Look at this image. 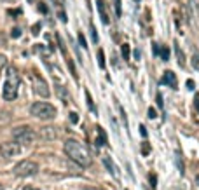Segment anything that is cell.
I'll return each instance as SVG.
<instances>
[{
  "label": "cell",
  "mask_w": 199,
  "mask_h": 190,
  "mask_svg": "<svg viewBox=\"0 0 199 190\" xmlns=\"http://www.w3.org/2000/svg\"><path fill=\"white\" fill-rule=\"evenodd\" d=\"M28 2H33V0H28Z\"/></svg>",
  "instance_id": "obj_38"
},
{
  "label": "cell",
  "mask_w": 199,
  "mask_h": 190,
  "mask_svg": "<svg viewBox=\"0 0 199 190\" xmlns=\"http://www.w3.org/2000/svg\"><path fill=\"white\" fill-rule=\"evenodd\" d=\"M140 133H142V136H147V129H145V126H140Z\"/></svg>",
  "instance_id": "obj_32"
},
{
  "label": "cell",
  "mask_w": 199,
  "mask_h": 190,
  "mask_svg": "<svg viewBox=\"0 0 199 190\" xmlns=\"http://www.w3.org/2000/svg\"><path fill=\"white\" fill-rule=\"evenodd\" d=\"M31 115L37 117V119H42V120H49V119H54L56 117V108H54L51 103H45V101H37L31 105L30 108Z\"/></svg>",
  "instance_id": "obj_3"
},
{
  "label": "cell",
  "mask_w": 199,
  "mask_h": 190,
  "mask_svg": "<svg viewBox=\"0 0 199 190\" xmlns=\"http://www.w3.org/2000/svg\"><path fill=\"white\" fill-rule=\"evenodd\" d=\"M11 37H12V39H19V37H21V30H19V28H14V30L11 31Z\"/></svg>",
  "instance_id": "obj_22"
},
{
  "label": "cell",
  "mask_w": 199,
  "mask_h": 190,
  "mask_svg": "<svg viewBox=\"0 0 199 190\" xmlns=\"http://www.w3.org/2000/svg\"><path fill=\"white\" fill-rule=\"evenodd\" d=\"M56 93H58V96L61 98L65 103H68V100H70V96L66 94V91H65V87L63 86H56Z\"/></svg>",
  "instance_id": "obj_14"
},
{
  "label": "cell",
  "mask_w": 199,
  "mask_h": 190,
  "mask_svg": "<svg viewBox=\"0 0 199 190\" xmlns=\"http://www.w3.org/2000/svg\"><path fill=\"white\" fill-rule=\"evenodd\" d=\"M21 152V146L16 141H5L0 145V155L4 159H11V157H16V155Z\"/></svg>",
  "instance_id": "obj_6"
},
{
  "label": "cell",
  "mask_w": 199,
  "mask_h": 190,
  "mask_svg": "<svg viewBox=\"0 0 199 190\" xmlns=\"http://www.w3.org/2000/svg\"><path fill=\"white\" fill-rule=\"evenodd\" d=\"M185 87L189 89V91H192V89H196V82H194L192 79H189V80L185 82Z\"/></svg>",
  "instance_id": "obj_21"
},
{
  "label": "cell",
  "mask_w": 199,
  "mask_h": 190,
  "mask_svg": "<svg viewBox=\"0 0 199 190\" xmlns=\"http://www.w3.org/2000/svg\"><path fill=\"white\" fill-rule=\"evenodd\" d=\"M161 84H168L171 86V87H177V75L173 73V72H164L163 79L159 80Z\"/></svg>",
  "instance_id": "obj_11"
},
{
  "label": "cell",
  "mask_w": 199,
  "mask_h": 190,
  "mask_svg": "<svg viewBox=\"0 0 199 190\" xmlns=\"http://www.w3.org/2000/svg\"><path fill=\"white\" fill-rule=\"evenodd\" d=\"M159 53H161V59H163V61H168L169 59V49L166 47V45L159 49Z\"/></svg>",
  "instance_id": "obj_16"
},
{
  "label": "cell",
  "mask_w": 199,
  "mask_h": 190,
  "mask_svg": "<svg viewBox=\"0 0 199 190\" xmlns=\"http://www.w3.org/2000/svg\"><path fill=\"white\" fill-rule=\"evenodd\" d=\"M196 183H197V185H199V174H197V178H196Z\"/></svg>",
  "instance_id": "obj_37"
},
{
  "label": "cell",
  "mask_w": 199,
  "mask_h": 190,
  "mask_svg": "<svg viewBox=\"0 0 199 190\" xmlns=\"http://www.w3.org/2000/svg\"><path fill=\"white\" fill-rule=\"evenodd\" d=\"M152 45H154V47H152V49H154V54L157 56V54H159V47H157V44H152Z\"/></svg>",
  "instance_id": "obj_33"
},
{
  "label": "cell",
  "mask_w": 199,
  "mask_h": 190,
  "mask_svg": "<svg viewBox=\"0 0 199 190\" xmlns=\"http://www.w3.org/2000/svg\"><path fill=\"white\" fill-rule=\"evenodd\" d=\"M142 154H143V155L150 154V145H147V143H145V145L142 146Z\"/></svg>",
  "instance_id": "obj_29"
},
{
  "label": "cell",
  "mask_w": 199,
  "mask_h": 190,
  "mask_svg": "<svg viewBox=\"0 0 199 190\" xmlns=\"http://www.w3.org/2000/svg\"><path fill=\"white\" fill-rule=\"evenodd\" d=\"M12 173L19 178H28V176H33L39 173V164L33 162V160H21L19 164H16L12 169Z\"/></svg>",
  "instance_id": "obj_5"
},
{
  "label": "cell",
  "mask_w": 199,
  "mask_h": 190,
  "mask_svg": "<svg viewBox=\"0 0 199 190\" xmlns=\"http://www.w3.org/2000/svg\"><path fill=\"white\" fill-rule=\"evenodd\" d=\"M77 39H79V44L80 45H82V47H88V42H86V37L84 35H82V33H79V35H77Z\"/></svg>",
  "instance_id": "obj_20"
},
{
  "label": "cell",
  "mask_w": 199,
  "mask_h": 190,
  "mask_svg": "<svg viewBox=\"0 0 199 190\" xmlns=\"http://www.w3.org/2000/svg\"><path fill=\"white\" fill-rule=\"evenodd\" d=\"M18 87H19V75L18 72L11 68L9 73H7V80L4 84V98L7 101H12L18 96Z\"/></svg>",
  "instance_id": "obj_2"
},
{
  "label": "cell",
  "mask_w": 199,
  "mask_h": 190,
  "mask_svg": "<svg viewBox=\"0 0 199 190\" xmlns=\"http://www.w3.org/2000/svg\"><path fill=\"white\" fill-rule=\"evenodd\" d=\"M0 190H2V187H0Z\"/></svg>",
  "instance_id": "obj_39"
},
{
  "label": "cell",
  "mask_w": 199,
  "mask_h": 190,
  "mask_svg": "<svg viewBox=\"0 0 199 190\" xmlns=\"http://www.w3.org/2000/svg\"><path fill=\"white\" fill-rule=\"evenodd\" d=\"M59 19H61L63 23H66V16H65V12H59Z\"/></svg>",
  "instance_id": "obj_34"
},
{
  "label": "cell",
  "mask_w": 199,
  "mask_h": 190,
  "mask_svg": "<svg viewBox=\"0 0 199 190\" xmlns=\"http://www.w3.org/2000/svg\"><path fill=\"white\" fill-rule=\"evenodd\" d=\"M149 117H150V119H155V117H157V114H155L154 108H149Z\"/></svg>",
  "instance_id": "obj_31"
},
{
  "label": "cell",
  "mask_w": 199,
  "mask_h": 190,
  "mask_svg": "<svg viewBox=\"0 0 199 190\" xmlns=\"http://www.w3.org/2000/svg\"><path fill=\"white\" fill-rule=\"evenodd\" d=\"M190 63H192V67L196 68V70H199V54L196 53L194 56H192V59H190Z\"/></svg>",
  "instance_id": "obj_18"
},
{
  "label": "cell",
  "mask_w": 199,
  "mask_h": 190,
  "mask_svg": "<svg viewBox=\"0 0 199 190\" xmlns=\"http://www.w3.org/2000/svg\"><path fill=\"white\" fill-rule=\"evenodd\" d=\"M86 98H88V106L91 108V110H94V105H93V100H91V94L86 93Z\"/></svg>",
  "instance_id": "obj_27"
},
{
  "label": "cell",
  "mask_w": 199,
  "mask_h": 190,
  "mask_svg": "<svg viewBox=\"0 0 199 190\" xmlns=\"http://www.w3.org/2000/svg\"><path fill=\"white\" fill-rule=\"evenodd\" d=\"M96 133H98V140H96V143L98 145H108V140H107V134H105V131H103L100 126L96 127Z\"/></svg>",
  "instance_id": "obj_13"
},
{
  "label": "cell",
  "mask_w": 199,
  "mask_h": 190,
  "mask_svg": "<svg viewBox=\"0 0 199 190\" xmlns=\"http://www.w3.org/2000/svg\"><path fill=\"white\" fill-rule=\"evenodd\" d=\"M63 148H65V154L68 155V159H72L75 164H79L82 168H88V166H91V162H93L91 154H89V150L86 148V145H82V143L77 141V140H66Z\"/></svg>",
  "instance_id": "obj_1"
},
{
  "label": "cell",
  "mask_w": 199,
  "mask_h": 190,
  "mask_svg": "<svg viewBox=\"0 0 199 190\" xmlns=\"http://www.w3.org/2000/svg\"><path fill=\"white\" fill-rule=\"evenodd\" d=\"M5 63H7V59H5V56H4V54H0V72L4 70Z\"/></svg>",
  "instance_id": "obj_26"
},
{
  "label": "cell",
  "mask_w": 199,
  "mask_h": 190,
  "mask_svg": "<svg viewBox=\"0 0 199 190\" xmlns=\"http://www.w3.org/2000/svg\"><path fill=\"white\" fill-rule=\"evenodd\" d=\"M12 138H14V141L21 146V145H31V143L35 141L37 134L28 126H19V127H16L12 131Z\"/></svg>",
  "instance_id": "obj_4"
},
{
  "label": "cell",
  "mask_w": 199,
  "mask_h": 190,
  "mask_svg": "<svg viewBox=\"0 0 199 190\" xmlns=\"http://www.w3.org/2000/svg\"><path fill=\"white\" fill-rule=\"evenodd\" d=\"M175 54H177L178 65H180V67H185V54H183V51H182V47L178 44H175Z\"/></svg>",
  "instance_id": "obj_12"
},
{
  "label": "cell",
  "mask_w": 199,
  "mask_h": 190,
  "mask_svg": "<svg viewBox=\"0 0 199 190\" xmlns=\"http://www.w3.org/2000/svg\"><path fill=\"white\" fill-rule=\"evenodd\" d=\"M96 7H98L100 16H102V21L105 23V25H108V23H110V18H108V12H107L105 2H103V0H96Z\"/></svg>",
  "instance_id": "obj_10"
},
{
  "label": "cell",
  "mask_w": 199,
  "mask_h": 190,
  "mask_svg": "<svg viewBox=\"0 0 199 190\" xmlns=\"http://www.w3.org/2000/svg\"><path fill=\"white\" fill-rule=\"evenodd\" d=\"M39 11H40V12H42V14H47V5H45V4H42V2H40V4H39Z\"/></svg>",
  "instance_id": "obj_28"
},
{
  "label": "cell",
  "mask_w": 199,
  "mask_h": 190,
  "mask_svg": "<svg viewBox=\"0 0 199 190\" xmlns=\"http://www.w3.org/2000/svg\"><path fill=\"white\" fill-rule=\"evenodd\" d=\"M23 190H37V188H33V187H25Z\"/></svg>",
  "instance_id": "obj_36"
},
{
  "label": "cell",
  "mask_w": 199,
  "mask_h": 190,
  "mask_svg": "<svg viewBox=\"0 0 199 190\" xmlns=\"http://www.w3.org/2000/svg\"><path fill=\"white\" fill-rule=\"evenodd\" d=\"M122 56H124V59H129V45L128 44H122Z\"/></svg>",
  "instance_id": "obj_19"
},
{
  "label": "cell",
  "mask_w": 199,
  "mask_h": 190,
  "mask_svg": "<svg viewBox=\"0 0 199 190\" xmlns=\"http://www.w3.org/2000/svg\"><path fill=\"white\" fill-rule=\"evenodd\" d=\"M70 120L73 124H77V122H79V114H77V112H72V114H70Z\"/></svg>",
  "instance_id": "obj_25"
},
{
  "label": "cell",
  "mask_w": 199,
  "mask_h": 190,
  "mask_svg": "<svg viewBox=\"0 0 199 190\" xmlns=\"http://www.w3.org/2000/svg\"><path fill=\"white\" fill-rule=\"evenodd\" d=\"M150 185L155 187V176H154V174H150Z\"/></svg>",
  "instance_id": "obj_35"
},
{
  "label": "cell",
  "mask_w": 199,
  "mask_h": 190,
  "mask_svg": "<svg viewBox=\"0 0 199 190\" xmlns=\"http://www.w3.org/2000/svg\"><path fill=\"white\" fill-rule=\"evenodd\" d=\"M175 162H177V168H178V171H180V174H183V173H185V168H183V160H182L180 152H177V155H175Z\"/></svg>",
  "instance_id": "obj_15"
},
{
  "label": "cell",
  "mask_w": 199,
  "mask_h": 190,
  "mask_svg": "<svg viewBox=\"0 0 199 190\" xmlns=\"http://www.w3.org/2000/svg\"><path fill=\"white\" fill-rule=\"evenodd\" d=\"M98 65H100V68H105V56H103L102 49H98Z\"/></svg>",
  "instance_id": "obj_17"
},
{
  "label": "cell",
  "mask_w": 199,
  "mask_h": 190,
  "mask_svg": "<svg viewBox=\"0 0 199 190\" xmlns=\"http://www.w3.org/2000/svg\"><path fill=\"white\" fill-rule=\"evenodd\" d=\"M91 37H93V42L96 44L98 42V33H96V28H94L93 25H91Z\"/></svg>",
  "instance_id": "obj_23"
},
{
  "label": "cell",
  "mask_w": 199,
  "mask_h": 190,
  "mask_svg": "<svg viewBox=\"0 0 199 190\" xmlns=\"http://www.w3.org/2000/svg\"><path fill=\"white\" fill-rule=\"evenodd\" d=\"M136 2H138V0H136Z\"/></svg>",
  "instance_id": "obj_40"
},
{
  "label": "cell",
  "mask_w": 199,
  "mask_h": 190,
  "mask_svg": "<svg viewBox=\"0 0 199 190\" xmlns=\"http://www.w3.org/2000/svg\"><path fill=\"white\" fill-rule=\"evenodd\" d=\"M31 80H33V91H35V94H39V96H42V98H47L49 94H51L49 93V87H47V82H45L42 77L33 73Z\"/></svg>",
  "instance_id": "obj_7"
},
{
  "label": "cell",
  "mask_w": 199,
  "mask_h": 190,
  "mask_svg": "<svg viewBox=\"0 0 199 190\" xmlns=\"http://www.w3.org/2000/svg\"><path fill=\"white\" fill-rule=\"evenodd\" d=\"M31 33H33V35H39V33H40V23H35V25H33Z\"/></svg>",
  "instance_id": "obj_24"
},
{
  "label": "cell",
  "mask_w": 199,
  "mask_h": 190,
  "mask_svg": "<svg viewBox=\"0 0 199 190\" xmlns=\"http://www.w3.org/2000/svg\"><path fill=\"white\" fill-rule=\"evenodd\" d=\"M103 164H105V168L108 169V171H110L112 176L119 178V169H117V166L114 164V160H112L110 155H103Z\"/></svg>",
  "instance_id": "obj_8"
},
{
  "label": "cell",
  "mask_w": 199,
  "mask_h": 190,
  "mask_svg": "<svg viewBox=\"0 0 199 190\" xmlns=\"http://www.w3.org/2000/svg\"><path fill=\"white\" fill-rule=\"evenodd\" d=\"M39 136L44 138V140H54V138L58 136L56 127H51V126H47V127H42V129L39 131Z\"/></svg>",
  "instance_id": "obj_9"
},
{
  "label": "cell",
  "mask_w": 199,
  "mask_h": 190,
  "mask_svg": "<svg viewBox=\"0 0 199 190\" xmlns=\"http://www.w3.org/2000/svg\"><path fill=\"white\" fill-rule=\"evenodd\" d=\"M194 106H196V110L199 112V94H196V96H194Z\"/></svg>",
  "instance_id": "obj_30"
}]
</instances>
